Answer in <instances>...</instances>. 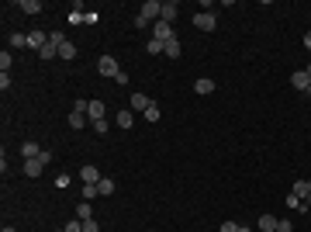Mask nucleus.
Segmentation results:
<instances>
[{
	"label": "nucleus",
	"mask_w": 311,
	"mask_h": 232,
	"mask_svg": "<svg viewBox=\"0 0 311 232\" xmlns=\"http://www.w3.org/2000/svg\"><path fill=\"white\" fill-rule=\"evenodd\" d=\"M66 232H83V222H80V218H73V222H66Z\"/></svg>",
	"instance_id": "nucleus-31"
},
{
	"label": "nucleus",
	"mask_w": 311,
	"mask_h": 232,
	"mask_svg": "<svg viewBox=\"0 0 311 232\" xmlns=\"http://www.w3.org/2000/svg\"><path fill=\"white\" fill-rule=\"evenodd\" d=\"M83 232H100V225H97V222L90 218V222H83Z\"/></svg>",
	"instance_id": "nucleus-34"
},
{
	"label": "nucleus",
	"mask_w": 311,
	"mask_h": 232,
	"mask_svg": "<svg viewBox=\"0 0 311 232\" xmlns=\"http://www.w3.org/2000/svg\"><path fill=\"white\" fill-rule=\"evenodd\" d=\"M80 177H83V184H100V170H97L94 163H87V167L80 170Z\"/></svg>",
	"instance_id": "nucleus-9"
},
{
	"label": "nucleus",
	"mask_w": 311,
	"mask_h": 232,
	"mask_svg": "<svg viewBox=\"0 0 311 232\" xmlns=\"http://www.w3.org/2000/svg\"><path fill=\"white\" fill-rule=\"evenodd\" d=\"M159 118H163L159 104H149V111H145V122H159Z\"/></svg>",
	"instance_id": "nucleus-26"
},
{
	"label": "nucleus",
	"mask_w": 311,
	"mask_h": 232,
	"mask_svg": "<svg viewBox=\"0 0 311 232\" xmlns=\"http://www.w3.org/2000/svg\"><path fill=\"white\" fill-rule=\"evenodd\" d=\"M159 21H166V24H173V21H176V4H173V0H166V4H163Z\"/></svg>",
	"instance_id": "nucleus-13"
},
{
	"label": "nucleus",
	"mask_w": 311,
	"mask_h": 232,
	"mask_svg": "<svg viewBox=\"0 0 311 232\" xmlns=\"http://www.w3.org/2000/svg\"><path fill=\"white\" fill-rule=\"evenodd\" d=\"M149 104H152V101H149L145 94H132V111H142V114H145V111H149Z\"/></svg>",
	"instance_id": "nucleus-14"
},
{
	"label": "nucleus",
	"mask_w": 311,
	"mask_h": 232,
	"mask_svg": "<svg viewBox=\"0 0 311 232\" xmlns=\"http://www.w3.org/2000/svg\"><path fill=\"white\" fill-rule=\"evenodd\" d=\"M66 122H69V128H76V132H80V128H83V125L90 122V118H87V111H76V107H73Z\"/></svg>",
	"instance_id": "nucleus-7"
},
{
	"label": "nucleus",
	"mask_w": 311,
	"mask_h": 232,
	"mask_svg": "<svg viewBox=\"0 0 311 232\" xmlns=\"http://www.w3.org/2000/svg\"><path fill=\"white\" fill-rule=\"evenodd\" d=\"M218 232H239V222H221Z\"/></svg>",
	"instance_id": "nucleus-32"
},
{
	"label": "nucleus",
	"mask_w": 311,
	"mask_h": 232,
	"mask_svg": "<svg viewBox=\"0 0 311 232\" xmlns=\"http://www.w3.org/2000/svg\"><path fill=\"white\" fill-rule=\"evenodd\" d=\"M45 42H49V35H45V31H38V28H35V31H28V49H38V52H42V49H45Z\"/></svg>",
	"instance_id": "nucleus-6"
},
{
	"label": "nucleus",
	"mask_w": 311,
	"mask_h": 232,
	"mask_svg": "<svg viewBox=\"0 0 311 232\" xmlns=\"http://www.w3.org/2000/svg\"><path fill=\"white\" fill-rule=\"evenodd\" d=\"M0 232H18V229H11V225H4V229H0Z\"/></svg>",
	"instance_id": "nucleus-36"
},
{
	"label": "nucleus",
	"mask_w": 311,
	"mask_h": 232,
	"mask_svg": "<svg viewBox=\"0 0 311 232\" xmlns=\"http://www.w3.org/2000/svg\"><path fill=\"white\" fill-rule=\"evenodd\" d=\"M304 94H311V84H308V90H304Z\"/></svg>",
	"instance_id": "nucleus-39"
},
{
	"label": "nucleus",
	"mask_w": 311,
	"mask_h": 232,
	"mask_svg": "<svg viewBox=\"0 0 311 232\" xmlns=\"http://www.w3.org/2000/svg\"><path fill=\"white\" fill-rule=\"evenodd\" d=\"M304 205H308V208H311V194H308V198H304Z\"/></svg>",
	"instance_id": "nucleus-38"
},
{
	"label": "nucleus",
	"mask_w": 311,
	"mask_h": 232,
	"mask_svg": "<svg viewBox=\"0 0 311 232\" xmlns=\"http://www.w3.org/2000/svg\"><path fill=\"white\" fill-rule=\"evenodd\" d=\"M76 218H80V222H90V218H94V215H90V201L76 205Z\"/></svg>",
	"instance_id": "nucleus-25"
},
{
	"label": "nucleus",
	"mask_w": 311,
	"mask_h": 232,
	"mask_svg": "<svg viewBox=\"0 0 311 232\" xmlns=\"http://www.w3.org/2000/svg\"><path fill=\"white\" fill-rule=\"evenodd\" d=\"M11 69V56H7V49L4 52H0V73H7Z\"/></svg>",
	"instance_id": "nucleus-30"
},
{
	"label": "nucleus",
	"mask_w": 311,
	"mask_h": 232,
	"mask_svg": "<svg viewBox=\"0 0 311 232\" xmlns=\"http://www.w3.org/2000/svg\"><path fill=\"white\" fill-rule=\"evenodd\" d=\"M135 118H132V111H118V128H132Z\"/></svg>",
	"instance_id": "nucleus-24"
},
{
	"label": "nucleus",
	"mask_w": 311,
	"mask_h": 232,
	"mask_svg": "<svg viewBox=\"0 0 311 232\" xmlns=\"http://www.w3.org/2000/svg\"><path fill=\"white\" fill-rule=\"evenodd\" d=\"M94 198H100L97 194V184H83V201H94Z\"/></svg>",
	"instance_id": "nucleus-28"
},
{
	"label": "nucleus",
	"mask_w": 311,
	"mask_h": 232,
	"mask_svg": "<svg viewBox=\"0 0 311 232\" xmlns=\"http://www.w3.org/2000/svg\"><path fill=\"white\" fill-rule=\"evenodd\" d=\"M287 208H294V211H304L308 205H304V201H301L297 194H287Z\"/></svg>",
	"instance_id": "nucleus-27"
},
{
	"label": "nucleus",
	"mask_w": 311,
	"mask_h": 232,
	"mask_svg": "<svg viewBox=\"0 0 311 232\" xmlns=\"http://www.w3.org/2000/svg\"><path fill=\"white\" fill-rule=\"evenodd\" d=\"M87 118H90V122L104 118V101H97V97H94V101H87Z\"/></svg>",
	"instance_id": "nucleus-8"
},
{
	"label": "nucleus",
	"mask_w": 311,
	"mask_h": 232,
	"mask_svg": "<svg viewBox=\"0 0 311 232\" xmlns=\"http://www.w3.org/2000/svg\"><path fill=\"white\" fill-rule=\"evenodd\" d=\"M152 38H159V42H170V38H176V35H173V24L156 21V24H152Z\"/></svg>",
	"instance_id": "nucleus-5"
},
{
	"label": "nucleus",
	"mask_w": 311,
	"mask_h": 232,
	"mask_svg": "<svg viewBox=\"0 0 311 232\" xmlns=\"http://www.w3.org/2000/svg\"><path fill=\"white\" fill-rule=\"evenodd\" d=\"M308 84H311V80H308L304 69H297V73L291 76V87H294V90H308Z\"/></svg>",
	"instance_id": "nucleus-12"
},
{
	"label": "nucleus",
	"mask_w": 311,
	"mask_h": 232,
	"mask_svg": "<svg viewBox=\"0 0 311 232\" xmlns=\"http://www.w3.org/2000/svg\"><path fill=\"white\" fill-rule=\"evenodd\" d=\"M304 49H308V52H311V31H308V35H304Z\"/></svg>",
	"instance_id": "nucleus-35"
},
{
	"label": "nucleus",
	"mask_w": 311,
	"mask_h": 232,
	"mask_svg": "<svg viewBox=\"0 0 311 232\" xmlns=\"http://www.w3.org/2000/svg\"><path fill=\"white\" fill-rule=\"evenodd\" d=\"M291 194H297V198H301V201H304V198H308V194H311V180H297V184H294V187H291Z\"/></svg>",
	"instance_id": "nucleus-15"
},
{
	"label": "nucleus",
	"mask_w": 311,
	"mask_h": 232,
	"mask_svg": "<svg viewBox=\"0 0 311 232\" xmlns=\"http://www.w3.org/2000/svg\"><path fill=\"white\" fill-rule=\"evenodd\" d=\"M62 42H66V38H62V31H52V35H49V42H45V49L38 52V56H42V59H56Z\"/></svg>",
	"instance_id": "nucleus-1"
},
{
	"label": "nucleus",
	"mask_w": 311,
	"mask_h": 232,
	"mask_svg": "<svg viewBox=\"0 0 311 232\" xmlns=\"http://www.w3.org/2000/svg\"><path fill=\"white\" fill-rule=\"evenodd\" d=\"M90 125H94V132H97V135H104V132H107V118H97V122H90Z\"/></svg>",
	"instance_id": "nucleus-29"
},
{
	"label": "nucleus",
	"mask_w": 311,
	"mask_h": 232,
	"mask_svg": "<svg viewBox=\"0 0 311 232\" xmlns=\"http://www.w3.org/2000/svg\"><path fill=\"white\" fill-rule=\"evenodd\" d=\"M194 94H214V80H208V76H201V80L194 84Z\"/></svg>",
	"instance_id": "nucleus-16"
},
{
	"label": "nucleus",
	"mask_w": 311,
	"mask_h": 232,
	"mask_svg": "<svg viewBox=\"0 0 311 232\" xmlns=\"http://www.w3.org/2000/svg\"><path fill=\"white\" fill-rule=\"evenodd\" d=\"M38 152H42V146H35V142H24L21 146V156L24 160H38Z\"/></svg>",
	"instance_id": "nucleus-17"
},
{
	"label": "nucleus",
	"mask_w": 311,
	"mask_h": 232,
	"mask_svg": "<svg viewBox=\"0 0 311 232\" xmlns=\"http://www.w3.org/2000/svg\"><path fill=\"white\" fill-rule=\"evenodd\" d=\"M194 28H201V31H214V28H218L214 11H197V14H194Z\"/></svg>",
	"instance_id": "nucleus-3"
},
{
	"label": "nucleus",
	"mask_w": 311,
	"mask_h": 232,
	"mask_svg": "<svg viewBox=\"0 0 311 232\" xmlns=\"http://www.w3.org/2000/svg\"><path fill=\"white\" fill-rule=\"evenodd\" d=\"M97 194H100V198H107V194H114V180H107V177H100V184H97Z\"/></svg>",
	"instance_id": "nucleus-22"
},
{
	"label": "nucleus",
	"mask_w": 311,
	"mask_h": 232,
	"mask_svg": "<svg viewBox=\"0 0 311 232\" xmlns=\"http://www.w3.org/2000/svg\"><path fill=\"white\" fill-rule=\"evenodd\" d=\"M45 163L42 160H24V177H42Z\"/></svg>",
	"instance_id": "nucleus-10"
},
{
	"label": "nucleus",
	"mask_w": 311,
	"mask_h": 232,
	"mask_svg": "<svg viewBox=\"0 0 311 232\" xmlns=\"http://www.w3.org/2000/svg\"><path fill=\"white\" fill-rule=\"evenodd\" d=\"M7 42H11V49H24V45H28V35H24V31H11Z\"/></svg>",
	"instance_id": "nucleus-18"
},
{
	"label": "nucleus",
	"mask_w": 311,
	"mask_h": 232,
	"mask_svg": "<svg viewBox=\"0 0 311 232\" xmlns=\"http://www.w3.org/2000/svg\"><path fill=\"white\" fill-rule=\"evenodd\" d=\"M163 52H166L170 59H180V52H183V49H180V42H176V38H170V42H166V49H163Z\"/></svg>",
	"instance_id": "nucleus-23"
},
{
	"label": "nucleus",
	"mask_w": 311,
	"mask_h": 232,
	"mask_svg": "<svg viewBox=\"0 0 311 232\" xmlns=\"http://www.w3.org/2000/svg\"><path fill=\"white\" fill-rule=\"evenodd\" d=\"M239 232H253V229H249V225H239Z\"/></svg>",
	"instance_id": "nucleus-37"
},
{
	"label": "nucleus",
	"mask_w": 311,
	"mask_h": 232,
	"mask_svg": "<svg viewBox=\"0 0 311 232\" xmlns=\"http://www.w3.org/2000/svg\"><path fill=\"white\" fill-rule=\"evenodd\" d=\"M18 11H24V14H42V0H18Z\"/></svg>",
	"instance_id": "nucleus-11"
},
{
	"label": "nucleus",
	"mask_w": 311,
	"mask_h": 232,
	"mask_svg": "<svg viewBox=\"0 0 311 232\" xmlns=\"http://www.w3.org/2000/svg\"><path fill=\"white\" fill-rule=\"evenodd\" d=\"M97 73L114 80V76H118V59H114V56H100V59H97Z\"/></svg>",
	"instance_id": "nucleus-4"
},
{
	"label": "nucleus",
	"mask_w": 311,
	"mask_h": 232,
	"mask_svg": "<svg viewBox=\"0 0 311 232\" xmlns=\"http://www.w3.org/2000/svg\"><path fill=\"white\" fill-rule=\"evenodd\" d=\"M138 14H142L149 24H156V21H159V14H163V0H145Z\"/></svg>",
	"instance_id": "nucleus-2"
},
{
	"label": "nucleus",
	"mask_w": 311,
	"mask_h": 232,
	"mask_svg": "<svg viewBox=\"0 0 311 232\" xmlns=\"http://www.w3.org/2000/svg\"><path fill=\"white\" fill-rule=\"evenodd\" d=\"M59 232H66V229H59Z\"/></svg>",
	"instance_id": "nucleus-40"
},
{
	"label": "nucleus",
	"mask_w": 311,
	"mask_h": 232,
	"mask_svg": "<svg viewBox=\"0 0 311 232\" xmlns=\"http://www.w3.org/2000/svg\"><path fill=\"white\" fill-rule=\"evenodd\" d=\"M59 59H76V45L69 42V38H66V42L59 45Z\"/></svg>",
	"instance_id": "nucleus-21"
},
{
	"label": "nucleus",
	"mask_w": 311,
	"mask_h": 232,
	"mask_svg": "<svg viewBox=\"0 0 311 232\" xmlns=\"http://www.w3.org/2000/svg\"><path fill=\"white\" fill-rule=\"evenodd\" d=\"M259 232H277V218L273 215H259Z\"/></svg>",
	"instance_id": "nucleus-19"
},
{
	"label": "nucleus",
	"mask_w": 311,
	"mask_h": 232,
	"mask_svg": "<svg viewBox=\"0 0 311 232\" xmlns=\"http://www.w3.org/2000/svg\"><path fill=\"white\" fill-rule=\"evenodd\" d=\"M291 229H294V225H291L287 218H277V232H291Z\"/></svg>",
	"instance_id": "nucleus-33"
},
{
	"label": "nucleus",
	"mask_w": 311,
	"mask_h": 232,
	"mask_svg": "<svg viewBox=\"0 0 311 232\" xmlns=\"http://www.w3.org/2000/svg\"><path fill=\"white\" fill-rule=\"evenodd\" d=\"M163 49H166V42H159V38H149V42H145V52L149 56H159Z\"/></svg>",
	"instance_id": "nucleus-20"
}]
</instances>
